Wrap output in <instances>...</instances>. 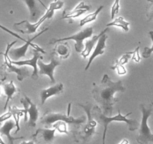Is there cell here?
<instances>
[{"instance_id":"6da1fadb","label":"cell","mask_w":153,"mask_h":144,"mask_svg":"<svg viewBox=\"0 0 153 144\" xmlns=\"http://www.w3.org/2000/svg\"><path fill=\"white\" fill-rule=\"evenodd\" d=\"M93 86L92 93L94 100L99 104L104 115L111 117L113 105L119 101V98L115 97V94L126 91L123 81L113 82L107 74H104L100 84L97 85L93 83Z\"/></svg>"},{"instance_id":"7a4b0ae2","label":"cell","mask_w":153,"mask_h":144,"mask_svg":"<svg viewBox=\"0 0 153 144\" xmlns=\"http://www.w3.org/2000/svg\"><path fill=\"white\" fill-rule=\"evenodd\" d=\"M92 116L94 120L98 123L101 124L104 128V132H103L102 136V144H105V139H106V134H107V130L108 125L110 123L113 122H126V125L128 126V129L130 131H134L139 128L140 123L137 120H128L127 117L132 113H128L125 116H123L121 114L120 111L119 110L118 114L115 117H107L103 114L102 111L98 106L95 105L92 107Z\"/></svg>"},{"instance_id":"3957f363","label":"cell","mask_w":153,"mask_h":144,"mask_svg":"<svg viewBox=\"0 0 153 144\" xmlns=\"http://www.w3.org/2000/svg\"><path fill=\"white\" fill-rule=\"evenodd\" d=\"M63 5H64V2L62 1L54 0V2L50 5L49 8L47 10V12L35 23H30L28 20H23L20 23H14L13 27L15 29V31L20 33L28 34V35L35 33L38 30V28L40 27L41 25L48 19L52 18L54 14V11L62 8Z\"/></svg>"},{"instance_id":"277c9868","label":"cell","mask_w":153,"mask_h":144,"mask_svg":"<svg viewBox=\"0 0 153 144\" xmlns=\"http://www.w3.org/2000/svg\"><path fill=\"white\" fill-rule=\"evenodd\" d=\"M59 120H62L70 126L71 125V127L74 128V137H75L80 128L81 127L82 125L86 122L87 120L85 116H82V117L76 119L73 117H71L70 115H65V114H60V113L47 112L41 118L40 123L44 125L46 128H51L52 125L55 122L59 121Z\"/></svg>"},{"instance_id":"5b68a950","label":"cell","mask_w":153,"mask_h":144,"mask_svg":"<svg viewBox=\"0 0 153 144\" xmlns=\"http://www.w3.org/2000/svg\"><path fill=\"white\" fill-rule=\"evenodd\" d=\"M142 113V120L140 125L138 134L136 136L137 142L139 144H148L153 143V134L148 126V120L153 113V106L151 104H140Z\"/></svg>"},{"instance_id":"8992f818","label":"cell","mask_w":153,"mask_h":144,"mask_svg":"<svg viewBox=\"0 0 153 144\" xmlns=\"http://www.w3.org/2000/svg\"><path fill=\"white\" fill-rule=\"evenodd\" d=\"M76 105L82 107L84 110L86 115H87V122H86L84 124L82 125L81 127L80 128V129H79L77 133H76L75 137L79 136V137L81 138L83 140L86 141L95 133V128L97 126V122L94 120L92 116V113H91L92 107L94 105H92L89 102H87L85 104L77 103Z\"/></svg>"},{"instance_id":"52a82bcc","label":"cell","mask_w":153,"mask_h":144,"mask_svg":"<svg viewBox=\"0 0 153 144\" xmlns=\"http://www.w3.org/2000/svg\"><path fill=\"white\" fill-rule=\"evenodd\" d=\"M93 34V27H88L77 33L72 35L68 37L62 38V39H53L52 40L50 41L49 45H54L56 43H60V42H66V41L72 40L74 41L75 50L77 53H81L84 49V45H83V42L86 39H89L92 36Z\"/></svg>"},{"instance_id":"ba28073f","label":"cell","mask_w":153,"mask_h":144,"mask_svg":"<svg viewBox=\"0 0 153 144\" xmlns=\"http://www.w3.org/2000/svg\"><path fill=\"white\" fill-rule=\"evenodd\" d=\"M17 43V41H14L11 42V44H8L7 45L6 50H5V53H0V55H3L4 56V63L7 66V71L8 72H14L15 74H17V78L19 81H23L26 77H29L30 76V73L32 71L29 68L26 67V65L23 67L17 68L16 65H13L11 63V59H10L9 56H8V52L11 50V48L14 46L15 44Z\"/></svg>"},{"instance_id":"9c48e42d","label":"cell","mask_w":153,"mask_h":144,"mask_svg":"<svg viewBox=\"0 0 153 144\" xmlns=\"http://www.w3.org/2000/svg\"><path fill=\"white\" fill-rule=\"evenodd\" d=\"M48 29H49V27H47L45 28V29H44L43 30L41 31L38 35L34 36V37L32 38V39H29V40L25 43V45H23V46L20 47V48H11V50H9V52H8V56H9L10 59H11L12 61H18V60L20 59L21 58H24V57H26V52H27L29 46L32 47L33 49H36L38 50H39L42 53H45L46 52H45L42 48H41L40 47L38 46V45H35V44H33L32 42H33V41L35 40V39H37L38 36H40V35H42V34L45 33V32H47Z\"/></svg>"},{"instance_id":"30bf717a","label":"cell","mask_w":153,"mask_h":144,"mask_svg":"<svg viewBox=\"0 0 153 144\" xmlns=\"http://www.w3.org/2000/svg\"><path fill=\"white\" fill-rule=\"evenodd\" d=\"M52 58H51V62L48 64H45L41 59H43V57H41L38 60V67L39 68V74L41 75H47L51 79V84H55L56 80L54 78V70L57 66L61 64L59 59L58 56L53 53Z\"/></svg>"},{"instance_id":"8fae6325","label":"cell","mask_w":153,"mask_h":144,"mask_svg":"<svg viewBox=\"0 0 153 144\" xmlns=\"http://www.w3.org/2000/svg\"><path fill=\"white\" fill-rule=\"evenodd\" d=\"M42 53L36 49H33V56L30 59L26 60H18V61H12L11 63L14 65L25 66L29 65L32 68V73L31 77L33 80H37L38 78V60L42 57Z\"/></svg>"},{"instance_id":"7c38bea8","label":"cell","mask_w":153,"mask_h":144,"mask_svg":"<svg viewBox=\"0 0 153 144\" xmlns=\"http://www.w3.org/2000/svg\"><path fill=\"white\" fill-rule=\"evenodd\" d=\"M55 128H38L32 135L35 144H51L55 137Z\"/></svg>"},{"instance_id":"4fadbf2b","label":"cell","mask_w":153,"mask_h":144,"mask_svg":"<svg viewBox=\"0 0 153 144\" xmlns=\"http://www.w3.org/2000/svg\"><path fill=\"white\" fill-rule=\"evenodd\" d=\"M107 36L106 34L101 35V37L98 39V42H97L96 45H95V48L94 50V51L92 52V53L91 54L90 57L89 59V62H88L87 65H86V68H85V71H87L89 69V68L90 67L91 64L92 63L93 60L96 58L98 56H101L102 54H104V50L106 48V41H107Z\"/></svg>"},{"instance_id":"5bb4252c","label":"cell","mask_w":153,"mask_h":144,"mask_svg":"<svg viewBox=\"0 0 153 144\" xmlns=\"http://www.w3.org/2000/svg\"><path fill=\"white\" fill-rule=\"evenodd\" d=\"M24 2L28 7L32 19L38 17L42 13V6L45 9L48 10V8L41 0H19Z\"/></svg>"},{"instance_id":"9a60e30c","label":"cell","mask_w":153,"mask_h":144,"mask_svg":"<svg viewBox=\"0 0 153 144\" xmlns=\"http://www.w3.org/2000/svg\"><path fill=\"white\" fill-rule=\"evenodd\" d=\"M64 90V86L62 83H57V84L53 85L48 89H42L40 92V98L42 101V104L43 105L45 101L51 97L54 96V95H58L61 94Z\"/></svg>"},{"instance_id":"2e32d148","label":"cell","mask_w":153,"mask_h":144,"mask_svg":"<svg viewBox=\"0 0 153 144\" xmlns=\"http://www.w3.org/2000/svg\"><path fill=\"white\" fill-rule=\"evenodd\" d=\"M14 127H16L15 122L14 120H7L5 124L0 128V136H5L8 139L10 144H14V140H17L24 139V137H14L11 136V131Z\"/></svg>"},{"instance_id":"e0dca14e","label":"cell","mask_w":153,"mask_h":144,"mask_svg":"<svg viewBox=\"0 0 153 144\" xmlns=\"http://www.w3.org/2000/svg\"><path fill=\"white\" fill-rule=\"evenodd\" d=\"M109 30V28H107V29H104L103 31H101L98 35H95L91 39H89L86 42V44H85V48L83 49V50L81 52V56L84 59H86V57L89 56V55H90L91 52L93 50L95 45H96L97 42H98V39L101 37V35L105 34L107 31Z\"/></svg>"},{"instance_id":"ac0fdd59","label":"cell","mask_w":153,"mask_h":144,"mask_svg":"<svg viewBox=\"0 0 153 144\" xmlns=\"http://www.w3.org/2000/svg\"><path fill=\"white\" fill-rule=\"evenodd\" d=\"M27 100L29 101V108H28V114L29 115V122H28V126L29 127L34 128L36 126V122L38 121V116H39V113H38V110L37 108L36 104H34L30 98L27 96Z\"/></svg>"},{"instance_id":"d6986e66","label":"cell","mask_w":153,"mask_h":144,"mask_svg":"<svg viewBox=\"0 0 153 144\" xmlns=\"http://www.w3.org/2000/svg\"><path fill=\"white\" fill-rule=\"evenodd\" d=\"M3 86L4 92H5V95H6V101H5V106H4V111H6L7 107H8V104L11 100L13 99V97H14V94H16L17 92H19V89L14 85V82L12 80L9 82V83H5V84L2 85Z\"/></svg>"},{"instance_id":"ffe728a7","label":"cell","mask_w":153,"mask_h":144,"mask_svg":"<svg viewBox=\"0 0 153 144\" xmlns=\"http://www.w3.org/2000/svg\"><path fill=\"white\" fill-rule=\"evenodd\" d=\"M53 53L56 54L61 59H65L68 58L69 56H70L71 48L67 42H60V43H59V45L56 46Z\"/></svg>"},{"instance_id":"44dd1931","label":"cell","mask_w":153,"mask_h":144,"mask_svg":"<svg viewBox=\"0 0 153 144\" xmlns=\"http://www.w3.org/2000/svg\"><path fill=\"white\" fill-rule=\"evenodd\" d=\"M8 109L11 111V114H12V117H14V122H15L16 127H17V129H16L14 134H17V132L20 131V117H22L23 115L25 114V110L24 109H20L18 107H17L16 106H14V107H9Z\"/></svg>"},{"instance_id":"7402d4cb","label":"cell","mask_w":153,"mask_h":144,"mask_svg":"<svg viewBox=\"0 0 153 144\" xmlns=\"http://www.w3.org/2000/svg\"><path fill=\"white\" fill-rule=\"evenodd\" d=\"M129 26L130 23L126 21L123 17H119L115 19L114 20L109 23L107 24V27H110V26H117V27H120L123 29V31L125 32H128L129 30Z\"/></svg>"},{"instance_id":"603a6c76","label":"cell","mask_w":153,"mask_h":144,"mask_svg":"<svg viewBox=\"0 0 153 144\" xmlns=\"http://www.w3.org/2000/svg\"><path fill=\"white\" fill-rule=\"evenodd\" d=\"M103 8H104V5H100V6L97 8V10L95 12H92L91 13V14L86 15L84 18H83L80 21V26H84L85 24H86V23H91V22L96 20L97 17H98V15L99 14V13L101 12V10H102Z\"/></svg>"},{"instance_id":"cb8c5ba5","label":"cell","mask_w":153,"mask_h":144,"mask_svg":"<svg viewBox=\"0 0 153 144\" xmlns=\"http://www.w3.org/2000/svg\"><path fill=\"white\" fill-rule=\"evenodd\" d=\"M52 128H55L56 130L58 131L60 133H65L67 134L68 132V126L67 123L62 120H59V121L55 122L51 126Z\"/></svg>"},{"instance_id":"d4e9b609","label":"cell","mask_w":153,"mask_h":144,"mask_svg":"<svg viewBox=\"0 0 153 144\" xmlns=\"http://www.w3.org/2000/svg\"><path fill=\"white\" fill-rule=\"evenodd\" d=\"M86 10L85 9H78V10H74L71 11V12L68 13V14H63L62 18V19H74L76 17H80V15L83 14L84 13L86 12Z\"/></svg>"},{"instance_id":"484cf974","label":"cell","mask_w":153,"mask_h":144,"mask_svg":"<svg viewBox=\"0 0 153 144\" xmlns=\"http://www.w3.org/2000/svg\"><path fill=\"white\" fill-rule=\"evenodd\" d=\"M149 35L150 38H151V40L152 42V46L151 48H144L143 52L142 53V56L145 59H148L151 56L152 53L153 52V31H149Z\"/></svg>"},{"instance_id":"4316f807","label":"cell","mask_w":153,"mask_h":144,"mask_svg":"<svg viewBox=\"0 0 153 144\" xmlns=\"http://www.w3.org/2000/svg\"><path fill=\"white\" fill-rule=\"evenodd\" d=\"M131 59V52H127L126 53L123 54L121 57H120V59L117 60L116 62L119 63V64L122 65H124L127 64L128 62L129 59Z\"/></svg>"},{"instance_id":"83f0119b","label":"cell","mask_w":153,"mask_h":144,"mask_svg":"<svg viewBox=\"0 0 153 144\" xmlns=\"http://www.w3.org/2000/svg\"><path fill=\"white\" fill-rule=\"evenodd\" d=\"M110 68L117 71V74H118L119 75H125V74H127V71H126V68L117 62H116V64L113 66L110 67Z\"/></svg>"},{"instance_id":"f1b7e54d","label":"cell","mask_w":153,"mask_h":144,"mask_svg":"<svg viewBox=\"0 0 153 144\" xmlns=\"http://www.w3.org/2000/svg\"><path fill=\"white\" fill-rule=\"evenodd\" d=\"M8 71H7V66L5 63L0 66V82H3L6 80L8 77Z\"/></svg>"},{"instance_id":"f546056e","label":"cell","mask_w":153,"mask_h":144,"mask_svg":"<svg viewBox=\"0 0 153 144\" xmlns=\"http://www.w3.org/2000/svg\"><path fill=\"white\" fill-rule=\"evenodd\" d=\"M20 102H21V104H23V109L25 110L24 121L27 122V120H28V112L27 111H28V108H29V101H28V100H27V96H26V95H25L24 98H21V99H20Z\"/></svg>"},{"instance_id":"4dcf8cb0","label":"cell","mask_w":153,"mask_h":144,"mask_svg":"<svg viewBox=\"0 0 153 144\" xmlns=\"http://www.w3.org/2000/svg\"><path fill=\"white\" fill-rule=\"evenodd\" d=\"M120 0H115L111 8V19L114 18L115 15L117 14L120 11Z\"/></svg>"},{"instance_id":"1f68e13d","label":"cell","mask_w":153,"mask_h":144,"mask_svg":"<svg viewBox=\"0 0 153 144\" xmlns=\"http://www.w3.org/2000/svg\"><path fill=\"white\" fill-rule=\"evenodd\" d=\"M0 29H2V30L5 31V32H8V34H10V35H12V36H14V37H16V38H17V39H20V40H21V41H23V42H24L25 43H26V42H27V41H26V39H23V38H22V37H20V36H19V35H17V33H15V32H12V31H11V30H10V29H8V28H6V27H5V26H2V24H0Z\"/></svg>"},{"instance_id":"d6a6232c","label":"cell","mask_w":153,"mask_h":144,"mask_svg":"<svg viewBox=\"0 0 153 144\" xmlns=\"http://www.w3.org/2000/svg\"><path fill=\"white\" fill-rule=\"evenodd\" d=\"M140 46H138L134 51H131V59L135 62H139L140 61Z\"/></svg>"},{"instance_id":"836d02e7","label":"cell","mask_w":153,"mask_h":144,"mask_svg":"<svg viewBox=\"0 0 153 144\" xmlns=\"http://www.w3.org/2000/svg\"><path fill=\"white\" fill-rule=\"evenodd\" d=\"M146 17L148 21L153 20V2H150L149 5L146 8Z\"/></svg>"},{"instance_id":"e575fe53","label":"cell","mask_w":153,"mask_h":144,"mask_svg":"<svg viewBox=\"0 0 153 144\" xmlns=\"http://www.w3.org/2000/svg\"><path fill=\"white\" fill-rule=\"evenodd\" d=\"M11 117H12V114H11V111L8 109V112L5 113V114H4L3 115H2L0 117V124L2 122H3L8 120Z\"/></svg>"},{"instance_id":"d590c367","label":"cell","mask_w":153,"mask_h":144,"mask_svg":"<svg viewBox=\"0 0 153 144\" xmlns=\"http://www.w3.org/2000/svg\"><path fill=\"white\" fill-rule=\"evenodd\" d=\"M78 9H85L86 11H89V10L91 9L90 5H85V2H80L78 5H76V7L74 8V10H78Z\"/></svg>"},{"instance_id":"8d00e7d4","label":"cell","mask_w":153,"mask_h":144,"mask_svg":"<svg viewBox=\"0 0 153 144\" xmlns=\"http://www.w3.org/2000/svg\"><path fill=\"white\" fill-rule=\"evenodd\" d=\"M20 144H35V142H34V140H31V141H29V142L23 141V142H22Z\"/></svg>"},{"instance_id":"74e56055","label":"cell","mask_w":153,"mask_h":144,"mask_svg":"<svg viewBox=\"0 0 153 144\" xmlns=\"http://www.w3.org/2000/svg\"><path fill=\"white\" fill-rule=\"evenodd\" d=\"M120 144H129V142L127 139H123Z\"/></svg>"},{"instance_id":"f35d334b","label":"cell","mask_w":153,"mask_h":144,"mask_svg":"<svg viewBox=\"0 0 153 144\" xmlns=\"http://www.w3.org/2000/svg\"><path fill=\"white\" fill-rule=\"evenodd\" d=\"M0 144H5V142H4V141L2 140V138H1V136H0Z\"/></svg>"},{"instance_id":"ab89813d","label":"cell","mask_w":153,"mask_h":144,"mask_svg":"<svg viewBox=\"0 0 153 144\" xmlns=\"http://www.w3.org/2000/svg\"><path fill=\"white\" fill-rule=\"evenodd\" d=\"M147 1H149V2H153V0H147Z\"/></svg>"},{"instance_id":"60d3db41","label":"cell","mask_w":153,"mask_h":144,"mask_svg":"<svg viewBox=\"0 0 153 144\" xmlns=\"http://www.w3.org/2000/svg\"><path fill=\"white\" fill-rule=\"evenodd\" d=\"M0 95H1V87H0Z\"/></svg>"},{"instance_id":"b9f144b4","label":"cell","mask_w":153,"mask_h":144,"mask_svg":"<svg viewBox=\"0 0 153 144\" xmlns=\"http://www.w3.org/2000/svg\"><path fill=\"white\" fill-rule=\"evenodd\" d=\"M152 106H153V102H152Z\"/></svg>"}]
</instances>
